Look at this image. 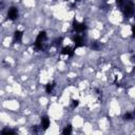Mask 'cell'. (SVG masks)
<instances>
[{"label":"cell","mask_w":135,"mask_h":135,"mask_svg":"<svg viewBox=\"0 0 135 135\" xmlns=\"http://www.w3.org/2000/svg\"><path fill=\"white\" fill-rule=\"evenodd\" d=\"M46 40H47L46 32H40L36 38V41H35V48L38 49V50H41L43 48V44L46 43Z\"/></svg>","instance_id":"6da1fadb"},{"label":"cell","mask_w":135,"mask_h":135,"mask_svg":"<svg viewBox=\"0 0 135 135\" xmlns=\"http://www.w3.org/2000/svg\"><path fill=\"white\" fill-rule=\"evenodd\" d=\"M18 17V10L16 8H11L8 12V18L10 20H15Z\"/></svg>","instance_id":"7a4b0ae2"},{"label":"cell","mask_w":135,"mask_h":135,"mask_svg":"<svg viewBox=\"0 0 135 135\" xmlns=\"http://www.w3.org/2000/svg\"><path fill=\"white\" fill-rule=\"evenodd\" d=\"M124 11H125V14H126L127 16H131L132 14H133V12H134V5H133V3L132 2H128L125 5Z\"/></svg>","instance_id":"3957f363"},{"label":"cell","mask_w":135,"mask_h":135,"mask_svg":"<svg viewBox=\"0 0 135 135\" xmlns=\"http://www.w3.org/2000/svg\"><path fill=\"white\" fill-rule=\"evenodd\" d=\"M73 27L76 31V33H78V34L84 32V30H86V25H84L83 23H79V22H74Z\"/></svg>","instance_id":"277c9868"},{"label":"cell","mask_w":135,"mask_h":135,"mask_svg":"<svg viewBox=\"0 0 135 135\" xmlns=\"http://www.w3.org/2000/svg\"><path fill=\"white\" fill-rule=\"evenodd\" d=\"M74 42H75V46L76 47H81L84 44V42H83V38L80 36L79 34H77L76 36L74 37Z\"/></svg>","instance_id":"5b68a950"},{"label":"cell","mask_w":135,"mask_h":135,"mask_svg":"<svg viewBox=\"0 0 135 135\" xmlns=\"http://www.w3.org/2000/svg\"><path fill=\"white\" fill-rule=\"evenodd\" d=\"M54 88H55V82L54 81H52V82H49L48 84H47V87H46V91H47V93H52L53 92V90H54Z\"/></svg>","instance_id":"8992f818"},{"label":"cell","mask_w":135,"mask_h":135,"mask_svg":"<svg viewBox=\"0 0 135 135\" xmlns=\"http://www.w3.org/2000/svg\"><path fill=\"white\" fill-rule=\"evenodd\" d=\"M50 126V119L48 117H42L41 119V127H43V129H47V128Z\"/></svg>","instance_id":"52a82bcc"},{"label":"cell","mask_w":135,"mask_h":135,"mask_svg":"<svg viewBox=\"0 0 135 135\" xmlns=\"http://www.w3.org/2000/svg\"><path fill=\"white\" fill-rule=\"evenodd\" d=\"M14 39H15V41H21V39H22V32L20 31H17L15 32V34H14Z\"/></svg>","instance_id":"ba28073f"},{"label":"cell","mask_w":135,"mask_h":135,"mask_svg":"<svg viewBox=\"0 0 135 135\" xmlns=\"http://www.w3.org/2000/svg\"><path fill=\"white\" fill-rule=\"evenodd\" d=\"M62 53H63V54H67V55H69V56H72V55L74 54V51H73V49H71V48L67 47V48H65V49L62 50Z\"/></svg>","instance_id":"9c48e42d"},{"label":"cell","mask_w":135,"mask_h":135,"mask_svg":"<svg viewBox=\"0 0 135 135\" xmlns=\"http://www.w3.org/2000/svg\"><path fill=\"white\" fill-rule=\"evenodd\" d=\"M71 132H72V128H71V126L66 127V129L62 131V133H63V134H70Z\"/></svg>","instance_id":"30bf717a"},{"label":"cell","mask_w":135,"mask_h":135,"mask_svg":"<svg viewBox=\"0 0 135 135\" xmlns=\"http://www.w3.org/2000/svg\"><path fill=\"white\" fill-rule=\"evenodd\" d=\"M2 133H3V134H14L15 132L12 131V130H9V129H5V130L2 131Z\"/></svg>","instance_id":"8fae6325"},{"label":"cell","mask_w":135,"mask_h":135,"mask_svg":"<svg viewBox=\"0 0 135 135\" xmlns=\"http://www.w3.org/2000/svg\"><path fill=\"white\" fill-rule=\"evenodd\" d=\"M132 117H133V115L130 114V113H128V114L126 115V118H127V119H132Z\"/></svg>","instance_id":"7c38bea8"},{"label":"cell","mask_w":135,"mask_h":135,"mask_svg":"<svg viewBox=\"0 0 135 135\" xmlns=\"http://www.w3.org/2000/svg\"><path fill=\"white\" fill-rule=\"evenodd\" d=\"M77 106H78V100H73L72 107H73V108H75V107H77Z\"/></svg>","instance_id":"4fadbf2b"},{"label":"cell","mask_w":135,"mask_h":135,"mask_svg":"<svg viewBox=\"0 0 135 135\" xmlns=\"http://www.w3.org/2000/svg\"><path fill=\"white\" fill-rule=\"evenodd\" d=\"M116 2H117L118 4H123V3H124V0H116Z\"/></svg>","instance_id":"5bb4252c"},{"label":"cell","mask_w":135,"mask_h":135,"mask_svg":"<svg viewBox=\"0 0 135 135\" xmlns=\"http://www.w3.org/2000/svg\"><path fill=\"white\" fill-rule=\"evenodd\" d=\"M0 8H1V3H0Z\"/></svg>","instance_id":"9a60e30c"}]
</instances>
